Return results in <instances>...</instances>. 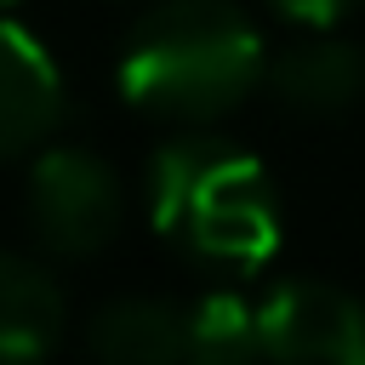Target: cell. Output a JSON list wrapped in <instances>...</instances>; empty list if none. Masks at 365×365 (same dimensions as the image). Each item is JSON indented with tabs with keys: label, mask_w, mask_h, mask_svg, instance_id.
I'll list each match as a JSON object with an SVG mask.
<instances>
[{
	"label": "cell",
	"mask_w": 365,
	"mask_h": 365,
	"mask_svg": "<svg viewBox=\"0 0 365 365\" xmlns=\"http://www.w3.org/2000/svg\"><path fill=\"white\" fill-rule=\"evenodd\" d=\"M86 342H91L97 359H114V365L188 359V308L160 302V297H125V302H108L91 319Z\"/></svg>",
	"instance_id": "obj_7"
},
{
	"label": "cell",
	"mask_w": 365,
	"mask_h": 365,
	"mask_svg": "<svg viewBox=\"0 0 365 365\" xmlns=\"http://www.w3.org/2000/svg\"><path fill=\"white\" fill-rule=\"evenodd\" d=\"M120 177L86 148H46L29 171V228L57 257H91L120 234Z\"/></svg>",
	"instance_id": "obj_3"
},
{
	"label": "cell",
	"mask_w": 365,
	"mask_h": 365,
	"mask_svg": "<svg viewBox=\"0 0 365 365\" xmlns=\"http://www.w3.org/2000/svg\"><path fill=\"white\" fill-rule=\"evenodd\" d=\"M268 86L297 114H342L365 91V57L354 51V40L336 34L297 40L268 63Z\"/></svg>",
	"instance_id": "obj_6"
},
{
	"label": "cell",
	"mask_w": 365,
	"mask_h": 365,
	"mask_svg": "<svg viewBox=\"0 0 365 365\" xmlns=\"http://www.w3.org/2000/svg\"><path fill=\"white\" fill-rule=\"evenodd\" d=\"M57 336H63V291H57V279L29 257L0 251V365L40 359Z\"/></svg>",
	"instance_id": "obj_8"
},
{
	"label": "cell",
	"mask_w": 365,
	"mask_h": 365,
	"mask_svg": "<svg viewBox=\"0 0 365 365\" xmlns=\"http://www.w3.org/2000/svg\"><path fill=\"white\" fill-rule=\"evenodd\" d=\"M262 74V34L228 0H160L137 17L120 51L125 103L177 125H205L228 114Z\"/></svg>",
	"instance_id": "obj_1"
},
{
	"label": "cell",
	"mask_w": 365,
	"mask_h": 365,
	"mask_svg": "<svg viewBox=\"0 0 365 365\" xmlns=\"http://www.w3.org/2000/svg\"><path fill=\"white\" fill-rule=\"evenodd\" d=\"M262 354L257 308L240 291H211L188 308V359L200 365H240Z\"/></svg>",
	"instance_id": "obj_9"
},
{
	"label": "cell",
	"mask_w": 365,
	"mask_h": 365,
	"mask_svg": "<svg viewBox=\"0 0 365 365\" xmlns=\"http://www.w3.org/2000/svg\"><path fill=\"white\" fill-rule=\"evenodd\" d=\"M57 120H63V74L51 51L29 29L0 23V160L51 137Z\"/></svg>",
	"instance_id": "obj_5"
},
{
	"label": "cell",
	"mask_w": 365,
	"mask_h": 365,
	"mask_svg": "<svg viewBox=\"0 0 365 365\" xmlns=\"http://www.w3.org/2000/svg\"><path fill=\"white\" fill-rule=\"evenodd\" d=\"M148 217L165 240L222 268H262L279 245V205L262 160L211 131L160 143L148 160Z\"/></svg>",
	"instance_id": "obj_2"
},
{
	"label": "cell",
	"mask_w": 365,
	"mask_h": 365,
	"mask_svg": "<svg viewBox=\"0 0 365 365\" xmlns=\"http://www.w3.org/2000/svg\"><path fill=\"white\" fill-rule=\"evenodd\" d=\"M268 359L365 365V308L325 279H285L257 308Z\"/></svg>",
	"instance_id": "obj_4"
},
{
	"label": "cell",
	"mask_w": 365,
	"mask_h": 365,
	"mask_svg": "<svg viewBox=\"0 0 365 365\" xmlns=\"http://www.w3.org/2000/svg\"><path fill=\"white\" fill-rule=\"evenodd\" d=\"M291 23H308V29H331L336 17H348L359 0H274Z\"/></svg>",
	"instance_id": "obj_10"
},
{
	"label": "cell",
	"mask_w": 365,
	"mask_h": 365,
	"mask_svg": "<svg viewBox=\"0 0 365 365\" xmlns=\"http://www.w3.org/2000/svg\"><path fill=\"white\" fill-rule=\"evenodd\" d=\"M0 6H11V0H0Z\"/></svg>",
	"instance_id": "obj_11"
}]
</instances>
